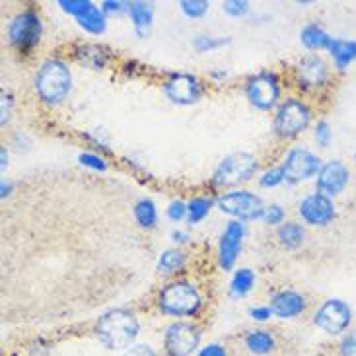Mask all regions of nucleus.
<instances>
[{
    "label": "nucleus",
    "mask_w": 356,
    "mask_h": 356,
    "mask_svg": "<svg viewBox=\"0 0 356 356\" xmlns=\"http://www.w3.org/2000/svg\"><path fill=\"white\" fill-rule=\"evenodd\" d=\"M140 325L133 312L125 308H113L104 312L96 321V335L99 343L109 350L129 348L138 335Z\"/></svg>",
    "instance_id": "f257e3e1"
},
{
    "label": "nucleus",
    "mask_w": 356,
    "mask_h": 356,
    "mask_svg": "<svg viewBox=\"0 0 356 356\" xmlns=\"http://www.w3.org/2000/svg\"><path fill=\"white\" fill-rule=\"evenodd\" d=\"M202 298L197 286L189 280H174L168 282L158 294V308L165 316L174 318H193L199 314Z\"/></svg>",
    "instance_id": "f03ea898"
},
{
    "label": "nucleus",
    "mask_w": 356,
    "mask_h": 356,
    "mask_svg": "<svg viewBox=\"0 0 356 356\" xmlns=\"http://www.w3.org/2000/svg\"><path fill=\"white\" fill-rule=\"evenodd\" d=\"M72 90V74L70 68L57 58H49L35 74V92L38 96L49 104L57 106Z\"/></svg>",
    "instance_id": "7ed1b4c3"
},
{
    "label": "nucleus",
    "mask_w": 356,
    "mask_h": 356,
    "mask_svg": "<svg viewBox=\"0 0 356 356\" xmlns=\"http://www.w3.org/2000/svg\"><path fill=\"white\" fill-rule=\"evenodd\" d=\"M312 119H314V111L306 102L296 99V97H289L277 109L273 127H275V133L280 138L290 140V138H296V136L302 135L312 125Z\"/></svg>",
    "instance_id": "20e7f679"
},
{
    "label": "nucleus",
    "mask_w": 356,
    "mask_h": 356,
    "mask_svg": "<svg viewBox=\"0 0 356 356\" xmlns=\"http://www.w3.org/2000/svg\"><path fill=\"white\" fill-rule=\"evenodd\" d=\"M259 168V160L250 152H234L222 160L212 174L214 187H238L241 183L250 181Z\"/></svg>",
    "instance_id": "39448f33"
},
{
    "label": "nucleus",
    "mask_w": 356,
    "mask_h": 356,
    "mask_svg": "<svg viewBox=\"0 0 356 356\" xmlns=\"http://www.w3.org/2000/svg\"><path fill=\"white\" fill-rule=\"evenodd\" d=\"M216 209L224 214L232 216L234 220L250 222V220H261L263 212H265V202L259 195L251 191H228L222 193L216 197Z\"/></svg>",
    "instance_id": "423d86ee"
},
{
    "label": "nucleus",
    "mask_w": 356,
    "mask_h": 356,
    "mask_svg": "<svg viewBox=\"0 0 356 356\" xmlns=\"http://www.w3.org/2000/svg\"><path fill=\"white\" fill-rule=\"evenodd\" d=\"M321 158L318 154H314L306 146H294L290 148L284 162L280 164L282 172H284V183L289 185H298L302 181H308L318 177L319 170H321Z\"/></svg>",
    "instance_id": "0eeeda50"
},
{
    "label": "nucleus",
    "mask_w": 356,
    "mask_h": 356,
    "mask_svg": "<svg viewBox=\"0 0 356 356\" xmlns=\"http://www.w3.org/2000/svg\"><path fill=\"white\" fill-rule=\"evenodd\" d=\"M353 323V308L345 300L327 298L314 312V325L331 337L343 335Z\"/></svg>",
    "instance_id": "6e6552de"
},
{
    "label": "nucleus",
    "mask_w": 356,
    "mask_h": 356,
    "mask_svg": "<svg viewBox=\"0 0 356 356\" xmlns=\"http://www.w3.org/2000/svg\"><path fill=\"white\" fill-rule=\"evenodd\" d=\"M245 97L251 107H255L259 111H270L273 107H277L280 97V84L277 74L263 70V72H257L248 78Z\"/></svg>",
    "instance_id": "1a4fd4ad"
},
{
    "label": "nucleus",
    "mask_w": 356,
    "mask_h": 356,
    "mask_svg": "<svg viewBox=\"0 0 356 356\" xmlns=\"http://www.w3.org/2000/svg\"><path fill=\"white\" fill-rule=\"evenodd\" d=\"M43 33V24L35 10H24L16 14L8 26L10 43L19 51H29L39 43Z\"/></svg>",
    "instance_id": "9d476101"
},
{
    "label": "nucleus",
    "mask_w": 356,
    "mask_h": 356,
    "mask_svg": "<svg viewBox=\"0 0 356 356\" xmlns=\"http://www.w3.org/2000/svg\"><path fill=\"white\" fill-rule=\"evenodd\" d=\"M298 216L308 226L325 228V226H329L331 222L337 218V204H335V201L331 197L323 195V193H308L300 201Z\"/></svg>",
    "instance_id": "9b49d317"
},
{
    "label": "nucleus",
    "mask_w": 356,
    "mask_h": 356,
    "mask_svg": "<svg viewBox=\"0 0 356 356\" xmlns=\"http://www.w3.org/2000/svg\"><path fill=\"white\" fill-rule=\"evenodd\" d=\"M201 327L191 321H175L165 329L164 348L170 356H191L201 345Z\"/></svg>",
    "instance_id": "f8f14e48"
},
{
    "label": "nucleus",
    "mask_w": 356,
    "mask_h": 356,
    "mask_svg": "<svg viewBox=\"0 0 356 356\" xmlns=\"http://www.w3.org/2000/svg\"><path fill=\"white\" fill-rule=\"evenodd\" d=\"M165 97L175 106H193L202 97V84L189 72H174L164 82Z\"/></svg>",
    "instance_id": "ddd939ff"
},
{
    "label": "nucleus",
    "mask_w": 356,
    "mask_h": 356,
    "mask_svg": "<svg viewBox=\"0 0 356 356\" xmlns=\"http://www.w3.org/2000/svg\"><path fill=\"white\" fill-rule=\"evenodd\" d=\"M329 80H331V67L319 53H309L300 58V63L296 65V82L300 88L316 92L327 86Z\"/></svg>",
    "instance_id": "4468645a"
},
{
    "label": "nucleus",
    "mask_w": 356,
    "mask_h": 356,
    "mask_svg": "<svg viewBox=\"0 0 356 356\" xmlns=\"http://www.w3.org/2000/svg\"><path fill=\"white\" fill-rule=\"evenodd\" d=\"M243 238H245V222L230 220L224 226L218 241V263L224 270L234 269L243 245Z\"/></svg>",
    "instance_id": "2eb2a0df"
},
{
    "label": "nucleus",
    "mask_w": 356,
    "mask_h": 356,
    "mask_svg": "<svg viewBox=\"0 0 356 356\" xmlns=\"http://www.w3.org/2000/svg\"><path fill=\"white\" fill-rule=\"evenodd\" d=\"M350 183V170L343 160H329L323 162L316 177V187L319 193L327 195V197H337L345 191Z\"/></svg>",
    "instance_id": "dca6fc26"
},
{
    "label": "nucleus",
    "mask_w": 356,
    "mask_h": 356,
    "mask_svg": "<svg viewBox=\"0 0 356 356\" xmlns=\"http://www.w3.org/2000/svg\"><path fill=\"white\" fill-rule=\"evenodd\" d=\"M269 308L279 319H294L308 309V300L296 290L284 289L270 296Z\"/></svg>",
    "instance_id": "f3484780"
},
{
    "label": "nucleus",
    "mask_w": 356,
    "mask_h": 356,
    "mask_svg": "<svg viewBox=\"0 0 356 356\" xmlns=\"http://www.w3.org/2000/svg\"><path fill=\"white\" fill-rule=\"evenodd\" d=\"M327 53L333 60V67L337 68L339 72H345L356 60V39L333 38L329 43Z\"/></svg>",
    "instance_id": "a211bd4d"
},
{
    "label": "nucleus",
    "mask_w": 356,
    "mask_h": 356,
    "mask_svg": "<svg viewBox=\"0 0 356 356\" xmlns=\"http://www.w3.org/2000/svg\"><path fill=\"white\" fill-rule=\"evenodd\" d=\"M76 22L80 28L86 29L88 33H94V35L104 33L107 28L104 10L97 8L96 4H94V2H90V0L86 2V6L82 8V12L76 16Z\"/></svg>",
    "instance_id": "6ab92c4d"
},
{
    "label": "nucleus",
    "mask_w": 356,
    "mask_h": 356,
    "mask_svg": "<svg viewBox=\"0 0 356 356\" xmlns=\"http://www.w3.org/2000/svg\"><path fill=\"white\" fill-rule=\"evenodd\" d=\"M129 16L133 22V28L138 38H146L148 35V29L152 26V19H154V8L152 4L143 2V0H135L131 2V8H129Z\"/></svg>",
    "instance_id": "aec40b11"
},
{
    "label": "nucleus",
    "mask_w": 356,
    "mask_h": 356,
    "mask_svg": "<svg viewBox=\"0 0 356 356\" xmlns=\"http://www.w3.org/2000/svg\"><path fill=\"white\" fill-rule=\"evenodd\" d=\"M331 39L333 38L319 24H316V22L306 24L302 28V31H300V41L309 51H327Z\"/></svg>",
    "instance_id": "412c9836"
},
{
    "label": "nucleus",
    "mask_w": 356,
    "mask_h": 356,
    "mask_svg": "<svg viewBox=\"0 0 356 356\" xmlns=\"http://www.w3.org/2000/svg\"><path fill=\"white\" fill-rule=\"evenodd\" d=\"M277 347V341H275V335L270 331H265V329H255V331H250L245 335V348L250 350L251 355H269Z\"/></svg>",
    "instance_id": "4be33fe9"
},
{
    "label": "nucleus",
    "mask_w": 356,
    "mask_h": 356,
    "mask_svg": "<svg viewBox=\"0 0 356 356\" xmlns=\"http://www.w3.org/2000/svg\"><path fill=\"white\" fill-rule=\"evenodd\" d=\"M277 236H279V241L282 248L298 250L300 245L306 241V228L300 222H284V224L279 226Z\"/></svg>",
    "instance_id": "5701e85b"
},
{
    "label": "nucleus",
    "mask_w": 356,
    "mask_h": 356,
    "mask_svg": "<svg viewBox=\"0 0 356 356\" xmlns=\"http://www.w3.org/2000/svg\"><path fill=\"white\" fill-rule=\"evenodd\" d=\"M133 214H135L136 224L140 228H146V230H152L158 222V211H156V204L150 199H140L136 202Z\"/></svg>",
    "instance_id": "b1692460"
},
{
    "label": "nucleus",
    "mask_w": 356,
    "mask_h": 356,
    "mask_svg": "<svg viewBox=\"0 0 356 356\" xmlns=\"http://www.w3.org/2000/svg\"><path fill=\"white\" fill-rule=\"evenodd\" d=\"M255 284V273L251 269H240L234 273L230 280V294L234 298H241L245 294H250L251 289Z\"/></svg>",
    "instance_id": "393cba45"
},
{
    "label": "nucleus",
    "mask_w": 356,
    "mask_h": 356,
    "mask_svg": "<svg viewBox=\"0 0 356 356\" xmlns=\"http://www.w3.org/2000/svg\"><path fill=\"white\" fill-rule=\"evenodd\" d=\"M185 253L179 250H165L162 251L158 259V273L162 275H174L185 267Z\"/></svg>",
    "instance_id": "a878e982"
},
{
    "label": "nucleus",
    "mask_w": 356,
    "mask_h": 356,
    "mask_svg": "<svg viewBox=\"0 0 356 356\" xmlns=\"http://www.w3.org/2000/svg\"><path fill=\"white\" fill-rule=\"evenodd\" d=\"M78 60L84 63L90 68H99L106 67L107 63V51L99 45H84V47L78 49Z\"/></svg>",
    "instance_id": "bb28decb"
},
{
    "label": "nucleus",
    "mask_w": 356,
    "mask_h": 356,
    "mask_svg": "<svg viewBox=\"0 0 356 356\" xmlns=\"http://www.w3.org/2000/svg\"><path fill=\"white\" fill-rule=\"evenodd\" d=\"M214 201L207 199V197H195L191 201L187 202V222L189 224H199L204 220L211 212Z\"/></svg>",
    "instance_id": "cd10ccee"
},
{
    "label": "nucleus",
    "mask_w": 356,
    "mask_h": 356,
    "mask_svg": "<svg viewBox=\"0 0 356 356\" xmlns=\"http://www.w3.org/2000/svg\"><path fill=\"white\" fill-rule=\"evenodd\" d=\"M230 39L228 38H214V35H199V38L193 39V49L199 51V53H211L216 49L228 45Z\"/></svg>",
    "instance_id": "c85d7f7f"
},
{
    "label": "nucleus",
    "mask_w": 356,
    "mask_h": 356,
    "mask_svg": "<svg viewBox=\"0 0 356 356\" xmlns=\"http://www.w3.org/2000/svg\"><path fill=\"white\" fill-rule=\"evenodd\" d=\"M179 8L187 18H202L209 12L211 4L207 0H181Z\"/></svg>",
    "instance_id": "c756f323"
},
{
    "label": "nucleus",
    "mask_w": 356,
    "mask_h": 356,
    "mask_svg": "<svg viewBox=\"0 0 356 356\" xmlns=\"http://www.w3.org/2000/svg\"><path fill=\"white\" fill-rule=\"evenodd\" d=\"M314 138H316L319 148H329L331 140H333V133H331V125L325 119L318 121V125L314 129Z\"/></svg>",
    "instance_id": "7c9ffc66"
},
{
    "label": "nucleus",
    "mask_w": 356,
    "mask_h": 356,
    "mask_svg": "<svg viewBox=\"0 0 356 356\" xmlns=\"http://www.w3.org/2000/svg\"><path fill=\"white\" fill-rule=\"evenodd\" d=\"M280 183H284V172H282V168H270L267 172H263L259 177V185L261 187H267V189H273V187H277Z\"/></svg>",
    "instance_id": "2f4dec72"
},
{
    "label": "nucleus",
    "mask_w": 356,
    "mask_h": 356,
    "mask_svg": "<svg viewBox=\"0 0 356 356\" xmlns=\"http://www.w3.org/2000/svg\"><path fill=\"white\" fill-rule=\"evenodd\" d=\"M222 10L232 18H241L250 12V2L248 0H226V2H222Z\"/></svg>",
    "instance_id": "473e14b6"
},
{
    "label": "nucleus",
    "mask_w": 356,
    "mask_h": 356,
    "mask_svg": "<svg viewBox=\"0 0 356 356\" xmlns=\"http://www.w3.org/2000/svg\"><path fill=\"white\" fill-rule=\"evenodd\" d=\"M261 220L269 226H279V224H284V209L280 204H269L265 207V212L261 216Z\"/></svg>",
    "instance_id": "72a5a7b5"
},
{
    "label": "nucleus",
    "mask_w": 356,
    "mask_h": 356,
    "mask_svg": "<svg viewBox=\"0 0 356 356\" xmlns=\"http://www.w3.org/2000/svg\"><path fill=\"white\" fill-rule=\"evenodd\" d=\"M78 162L82 165H86V168L96 170V172H106L107 170V164L104 162V158L97 154H90V152H84V154L78 156Z\"/></svg>",
    "instance_id": "f704fd0d"
},
{
    "label": "nucleus",
    "mask_w": 356,
    "mask_h": 356,
    "mask_svg": "<svg viewBox=\"0 0 356 356\" xmlns=\"http://www.w3.org/2000/svg\"><path fill=\"white\" fill-rule=\"evenodd\" d=\"M339 356H356V329L341 339V343H339Z\"/></svg>",
    "instance_id": "c9c22d12"
},
{
    "label": "nucleus",
    "mask_w": 356,
    "mask_h": 356,
    "mask_svg": "<svg viewBox=\"0 0 356 356\" xmlns=\"http://www.w3.org/2000/svg\"><path fill=\"white\" fill-rule=\"evenodd\" d=\"M168 218L174 222H179L187 218V204L183 201H172L168 207Z\"/></svg>",
    "instance_id": "e433bc0d"
},
{
    "label": "nucleus",
    "mask_w": 356,
    "mask_h": 356,
    "mask_svg": "<svg viewBox=\"0 0 356 356\" xmlns=\"http://www.w3.org/2000/svg\"><path fill=\"white\" fill-rule=\"evenodd\" d=\"M131 8V2H123V0H106L102 4V10L104 14H121V12H129Z\"/></svg>",
    "instance_id": "4c0bfd02"
},
{
    "label": "nucleus",
    "mask_w": 356,
    "mask_h": 356,
    "mask_svg": "<svg viewBox=\"0 0 356 356\" xmlns=\"http://www.w3.org/2000/svg\"><path fill=\"white\" fill-rule=\"evenodd\" d=\"M88 0H58V6L63 12H67V14H72L74 18H76L78 14L82 12V8L86 6Z\"/></svg>",
    "instance_id": "58836bf2"
},
{
    "label": "nucleus",
    "mask_w": 356,
    "mask_h": 356,
    "mask_svg": "<svg viewBox=\"0 0 356 356\" xmlns=\"http://www.w3.org/2000/svg\"><path fill=\"white\" fill-rule=\"evenodd\" d=\"M123 356H156L154 348L148 347V345H133L125 350Z\"/></svg>",
    "instance_id": "ea45409f"
},
{
    "label": "nucleus",
    "mask_w": 356,
    "mask_h": 356,
    "mask_svg": "<svg viewBox=\"0 0 356 356\" xmlns=\"http://www.w3.org/2000/svg\"><path fill=\"white\" fill-rule=\"evenodd\" d=\"M197 356H228L226 353V348L218 345V343H212V345H207V347H202Z\"/></svg>",
    "instance_id": "a19ab883"
},
{
    "label": "nucleus",
    "mask_w": 356,
    "mask_h": 356,
    "mask_svg": "<svg viewBox=\"0 0 356 356\" xmlns=\"http://www.w3.org/2000/svg\"><path fill=\"white\" fill-rule=\"evenodd\" d=\"M250 316L255 321H267L273 316V312H270L269 306H255V308L250 309Z\"/></svg>",
    "instance_id": "79ce46f5"
},
{
    "label": "nucleus",
    "mask_w": 356,
    "mask_h": 356,
    "mask_svg": "<svg viewBox=\"0 0 356 356\" xmlns=\"http://www.w3.org/2000/svg\"><path fill=\"white\" fill-rule=\"evenodd\" d=\"M10 113H12V96L2 92V121H0V123H2V127L8 123Z\"/></svg>",
    "instance_id": "37998d69"
},
{
    "label": "nucleus",
    "mask_w": 356,
    "mask_h": 356,
    "mask_svg": "<svg viewBox=\"0 0 356 356\" xmlns=\"http://www.w3.org/2000/svg\"><path fill=\"white\" fill-rule=\"evenodd\" d=\"M172 241H174V243H177V245L187 243V241H189V234L183 230H174L172 232Z\"/></svg>",
    "instance_id": "c03bdc74"
},
{
    "label": "nucleus",
    "mask_w": 356,
    "mask_h": 356,
    "mask_svg": "<svg viewBox=\"0 0 356 356\" xmlns=\"http://www.w3.org/2000/svg\"><path fill=\"white\" fill-rule=\"evenodd\" d=\"M6 160H8V154H6V150L2 148V170H4V168L8 165V162H6Z\"/></svg>",
    "instance_id": "a18cd8bd"
},
{
    "label": "nucleus",
    "mask_w": 356,
    "mask_h": 356,
    "mask_svg": "<svg viewBox=\"0 0 356 356\" xmlns=\"http://www.w3.org/2000/svg\"><path fill=\"white\" fill-rule=\"evenodd\" d=\"M8 191H10V183L2 181V197H6V195H8Z\"/></svg>",
    "instance_id": "49530a36"
},
{
    "label": "nucleus",
    "mask_w": 356,
    "mask_h": 356,
    "mask_svg": "<svg viewBox=\"0 0 356 356\" xmlns=\"http://www.w3.org/2000/svg\"><path fill=\"white\" fill-rule=\"evenodd\" d=\"M355 162H356V150H355Z\"/></svg>",
    "instance_id": "de8ad7c7"
}]
</instances>
